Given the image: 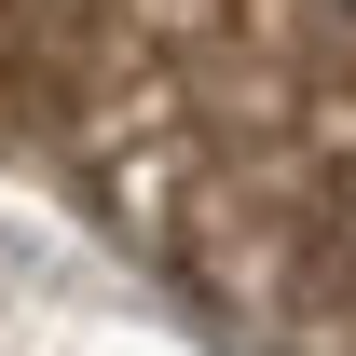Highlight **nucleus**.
<instances>
[{
  "label": "nucleus",
  "mask_w": 356,
  "mask_h": 356,
  "mask_svg": "<svg viewBox=\"0 0 356 356\" xmlns=\"http://www.w3.org/2000/svg\"><path fill=\"white\" fill-rule=\"evenodd\" d=\"M28 137L274 356H356V0H42Z\"/></svg>",
  "instance_id": "nucleus-1"
},
{
  "label": "nucleus",
  "mask_w": 356,
  "mask_h": 356,
  "mask_svg": "<svg viewBox=\"0 0 356 356\" xmlns=\"http://www.w3.org/2000/svg\"><path fill=\"white\" fill-rule=\"evenodd\" d=\"M28 28L42 0H0V137H28Z\"/></svg>",
  "instance_id": "nucleus-2"
}]
</instances>
